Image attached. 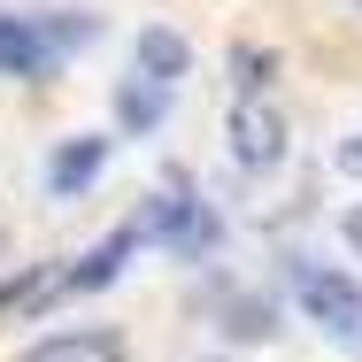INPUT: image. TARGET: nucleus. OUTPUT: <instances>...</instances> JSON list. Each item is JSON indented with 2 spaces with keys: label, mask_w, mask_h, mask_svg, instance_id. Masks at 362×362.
I'll use <instances>...</instances> for the list:
<instances>
[{
  "label": "nucleus",
  "mask_w": 362,
  "mask_h": 362,
  "mask_svg": "<svg viewBox=\"0 0 362 362\" xmlns=\"http://www.w3.org/2000/svg\"><path fill=\"white\" fill-rule=\"evenodd\" d=\"M0 255H8V223H0Z\"/></svg>",
  "instance_id": "nucleus-13"
},
{
  "label": "nucleus",
  "mask_w": 362,
  "mask_h": 362,
  "mask_svg": "<svg viewBox=\"0 0 362 362\" xmlns=\"http://www.w3.org/2000/svg\"><path fill=\"white\" fill-rule=\"evenodd\" d=\"M223 332H231V339H270V332H278V324H270V300L239 293V300L223 308Z\"/></svg>",
  "instance_id": "nucleus-10"
},
{
  "label": "nucleus",
  "mask_w": 362,
  "mask_h": 362,
  "mask_svg": "<svg viewBox=\"0 0 362 362\" xmlns=\"http://www.w3.org/2000/svg\"><path fill=\"white\" fill-rule=\"evenodd\" d=\"M223 146H231V162L239 170H278L286 162V146H293V124H286V108H270V100H231V132H223Z\"/></svg>",
  "instance_id": "nucleus-2"
},
{
  "label": "nucleus",
  "mask_w": 362,
  "mask_h": 362,
  "mask_svg": "<svg viewBox=\"0 0 362 362\" xmlns=\"http://www.w3.org/2000/svg\"><path fill=\"white\" fill-rule=\"evenodd\" d=\"M332 162H339V177H355V185H362V132H347V139L332 146Z\"/></svg>",
  "instance_id": "nucleus-11"
},
{
  "label": "nucleus",
  "mask_w": 362,
  "mask_h": 362,
  "mask_svg": "<svg viewBox=\"0 0 362 362\" xmlns=\"http://www.w3.org/2000/svg\"><path fill=\"white\" fill-rule=\"evenodd\" d=\"M108 146H116L108 132H70V139L54 146V162H47V193H62V201H70V193H85V185L100 177Z\"/></svg>",
  "instance_id": "nucleus-5"
},
{
  "label": "nucleus",
  "mask_w": 362,
  "mask_h": 362,
  "mask_svg": "<svg viewBox=\"0 0 362 362\" xmlns=\"http://www.w3.org/2000/svg\"><path fill=\"white\" fill-rule=\"evenodd\" d=\"M293 300H300V316H308L332 347L362 355V286L347 270H332V262H293Z\"/></svg>",
  "instance_id": "nucleus-1"
},
{
  "label": "nucleus",
  "mask_w": 362,
  "mask_h": 362,
  "mask_svg": "<svg viewBox=\"0 0 362 362\" xmlns=\"http://www.w3.org/2000/svg\"><path fill=\"white\" fill-rule=\"evenodd\" d=\"M278 77V54L270 47H231V100H262Z\"/></svg>",
  "instance_id": "nucleus-8"
},
{
  "label": "nucleus",
  "mask_w": 362,
  "mask_h": 362,
  "mask_svg": "<svg viewBox=\"0 0 362 362\" xmlns=\"http://www.w3.org/2000/svg\"><path fill=\"white\" fill-rule=\"evenodd\" d=\"M347 8H362V0H347Z\"/></svg>",
  "instance_id": "nucleus-15"
},
{
  "label": "nucleus",
  "mask_w": 362,
  "mask_h": 362,
  "mask_svg": "<svg viewBox=\"0 0 362 362\" xmlns=\"http://www.w3.org/2000/svg\"><path fill=\"white\" fill-rule=\"evenodd\" d=\"M0 308H8V286H0Z\"/></svg>",
  "instance_id": "nucleus-14"
},
{
  "label": "nucleus",
  "mask_w": 362,
  "mask_h": 362,
  "mask_svg": "<svg viewBox=\"0 0 362 362\" xmlns=\"http://www.w3.org/2000/svg\"><path fill=\"white\" fill-rule=\"evenodd\" d=\"M0 77H47V47L31 39V16H0Z\"/></svg>",
  "instance_id": "nucleus-7"
},
{
  "label": "nucleus",
  "mask_w": 362,
  "mask_h": 362,
  "mask_svg": "<svg viewBox=\"0 0 362 362\" xmlns=\"http://www.w3.org/2000/svg\"><path fill=\"white\" fill-rule=\"evenodd\" d=\"M139 239H146L139 223H124V231H108V239H93V247L77 255L70 270L54 278V293H100L108 278H124V270H132V255H139Z\"/></svg>",
  "instance_id": "nucleus-3"
},
{
  "label": "nucleus",
  "mask_w": 362,
  "mask_h": 362,
  "mask_svg": "<svg viewBox=\"0 0 362 362\" xmlns=\"http://www.w3.org/2000/svg\"><path fill=\"white\" fill-rule=\"evenodd\" d=\"M339 239H347V255H362V209H347V216H339Z\"/></svg>",
  "instance_id": "nucleus-12"
},
{
  "label": "nucleus",
  "mask_w": 362,
  "mask_h": 362,
  "mask_svg": "<svg viewBox=\"0 0 362 362\" xmlns=\"http://www.w3.org/2000/svg\"><path fill=\"white\" fill-rule=\"evenodd\" d=\"M116 124H124V132H154V124H162V93L139 85V77L116 85Z\"/></svg>",
  "instance_id": "nucleus-9"
},
{
  "label": "nucleus",
  "mask_w": 362,
  "mask_h": 362,
  "mask_svg": "<svg viewBox=\"0 0 362 362\" xmlns=\"http://www.w3.org/2000/svg\"><path fill=\"white\" fill-rule=\"evenodd\" d=\"M23 362H124V339H116L108 324H70V332L23 347Z\"/></svg>",
  "instance_id": "nucleus-6"
},
{
  "label": "nucleus",
  "mask_w": 362,
  "mask_h": 362,
  "mask_svg": "<svg viewBox=\"0 0 362 362\" xmlns=\"http://www.w3.org/2000/svg\"><path fill=\"white\" fill-rule=\"evenodd\" d=\"M132 62H139V85H154V93H177V85H185V70H193V47H185L170 23H146L139 47H132Z\"/></svg>",
  "instance_id": "nucleus-4"
}]
</instances>
